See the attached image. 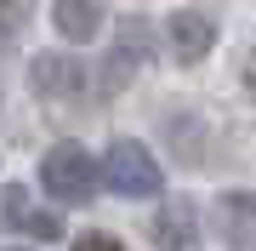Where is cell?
<instances>
[{"label":"cell","mask_w":256,"mask_h":251,"mask_svg":"<svg viewBox=\"0 0 256 251\" xmlns=\"http://www.w3.org/2000/svg\"><path fill=\"white\" fill-rule=\"evenodd\" d=\"M210 217H216V234L228 251H256V194H245V188L216 194Z\"/></svg>","instance_id":"5"},{"label":"cell","mask_w":256,"mask_h":251,"mask_svg":"<svg viewBox=\"0 0 256 251\" xmlns=\"http://www.w3.org/2000/svg\"><path fill=\"white\" fill-rule=\"evenodd\" d=\"M28 80H34L40 97H80L86 92V63L68 52H40L28 63Z\"/></svg>","instance_id":"6"},{"label":"cell","mask_w":256,"mask_h":251,"mask_svg":"<svg viewBox=\"0 0 256 251\" xmlns=\"http://www.w3.org/2000/svg\"><path fill=\"white\" fill-rule=\"evenodd\" d=\"M74 251H126L114 240V234H80V240H74Z\"/></svg>","instance_id":"10"},{"label":"cell","mask_w":256,"mask_h":251,"mask_svg":"<svg viewBox=\"0 0 256 251\" xmlns=\"http://www.w3.org/2000/svg\"><path fill=\"white\" fill-rule=\"evenodd\" d=\"M154 245L160 251H200V223H194V200H171L154 217Z\"/></svg>","instance_id":"7"},{"label":"cell","mask_w":256,"mask_h":251,"mask_svg":"<svg viewBox=\"0 0 256 251\" xmlns=\"http://www.w3.org/2000/svg\"><path fill=\"white\" fill-rule=\"evenodd\" d=\"M148 35H154L148 18H126V23H120V40H114L108 63H102V86H108V92H120V86L148 63Z\"/></svg>","instance_id":"4"},{"label":"cell","mask_w":256,"mask_h":251,"mask_svg":"<svg viewBox=\"0 0 256 251\" xmlns=\"http://www.w3.org/2000/svg\"><path fill=\"white\" fill-rule=\"evenodd\" d=\"M97 177L114 188L120 200H148V194H160V188H165V177H160V160L148 154L137 137H120V143H108V154H102Z\"/></svg>","instance_id":"1"},{"label":"cell","mask_w":256,"mask_h":251,"mask_svg":"<svg viewBox=\"0 0 256 251\" xmlns=\"http://www.w3.org/2000/svg\"><path fill=\"white\" fill-rule=\"evenodd\" d=\"M97 160L80 149V143H57V149L40 160V188H46L52 200H63V205H86L97 194Z\"/></svg>","instance_id":"2"},{"label":"cell","mask_w":256,"mask_h":251,"mask_svg":"<svg viewBox=\"0 0 256 251\" xmlns=\"http://www.w3.org/2000/svg\"><path fill=\"white\" fill-rule=\"evenodd\" d=\"M102 18H108V0H57L52 6V23L63 40H92L102 29Z\"/></svg>","instance_id":"8"},{"label":"cell","mask_w":256,"mask_h":251,"mask_svg":"<svg viewBox=\"0 0 256 251\" xmlns=\"http://www.w3.org/2000/svg\"><path fill=\"white\" fill-rule=\"evenodd\" d=\"M6 217H12V228L34 234V240H63V223H57L52 211H34L23 188H6Z\"/></svg>","instance_id":"9"},{"label":"cell","mask_w":256,"mask_h":251,"mask_svg":"<svg viewBox=\"0 0 256 251\" xmlns=\"http://www.w3.org/2000/svg\"><path fill=\"white\" fill-rule=\"evenodd\" d=\"M165 46H171L176 63H205L210 46H216V18H210V12H171Z\"/></svg>","instance_id":"3"}]
</instances>
